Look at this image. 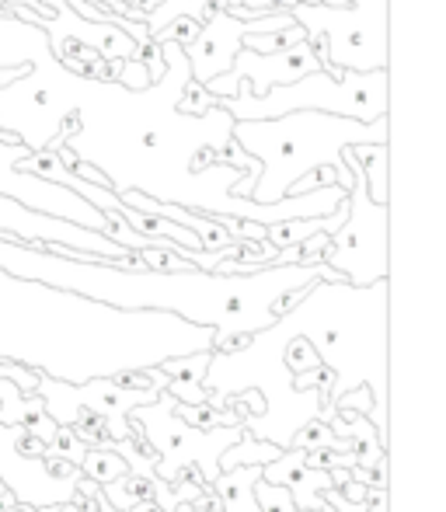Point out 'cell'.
<instances>
[{"label": "cell", "instance_id": "6da1fadb", "mask_svg": "<svg viewBox=\"0 0 446 512\" xmlns=\"http://www.w3.org/2000/svg\"><path fill=\"white\" fill-rule=\"evenodd\" d=\"M391 122H356L325 112H293L269 122H234V143L258 161V182L251 189V203L272 206L293 192V185L314 168H335L342 192L352 189V175L342 164V150L387 143Z\"/></svg>", "mask_w": 446, "mask_h": 512}, {"label": "cell", "instance_id": "7a4b0ae2", "mask_svg": "<svg viewBox=\"0 0 446 512\" xmlns=\"http://www.w3.org/2000/svg\"><path fill=\"white\" fill-rule=\"evenodd\" d=\"M217 108H223L234 122H269L293 112H325L338 119L377 122L387 115V70H370V74L318 70L283 88H272L265 98H251L248 88H241L237 98H217Z\"/></svg>", "mask_w": 446, "mask_h": 512}, {"label": "cell", "instance_id": "3957f363", "mask_svg": "<svg viewBox=\"0 0 446 512\" xmlns=\"http://www.w3.org/2000/svg\"><path fill=\"white\" fill-rule=\"evenodd\" d=\"M342 164L352 175V189L345 192L349 216L328 237V248L321 251V265H328L342 283L366 290V286L387 279V213H391V206L370 203L366 178L352 157V147L342 150Z\"/></svg>", "mask_w": 446, "mask_h": 512}, {"label": "cell", "instance_id": "277c9868", "mask_svg": "<svg viewBox=\"0 0 446 512\" xmlns=\"http://www.w3.org/2000/svg\"><path fill=\"white\" fill-rule=\"evenodd\" d=\"M321 63L318 53H314L311 42H300V46L286 49V53H251V49H241L234 56V67L227 70L217 81L203 84L213 98H237L241 88H248L251 98H265L272 88H283V84H293L307 74H318Z\"/></svg>", "mask_w": 446, "mask_h": 512}, {"label": "cell", "instance_id": "5b68a950", "mask_svg": "<svg viewBox=\"0 0 446 512\" xmlns=\"http://www.w3.org/2000/svg\"><path fill=\"white\" fill-rule=\"evenodd\" d=\"M223 7H227V0H161V4L143 18V25H147V35H157L164 25H171V21H178V18H192V21H199V25H206Z\"/></svg>", "mask_w": 446, "mask_h": 512}, {"label": "cell", "instance_id": "8992f818", "mask_svg": "<svg viewBox=\"0 0 446 512\" xmlns=\"http://www.w3.org/2000/svg\"><path fill=\"white\" fill-rule=\"evenodd\" d=\"M359 171L366 178V196L370 203L387 206V143H366V147H352Z\"/></svg>", "mask_w": 446, "mask_h": 512}, {"label": "cell", "instance_id": "52a82bcc", "mask_svg": "<svg viewBox=\"0 0 446 512\" xmlns=\"http://www.w3.org/2000/svg\"><path fill=\"white\" fill-rule=\"evenodd\" d=\"M283 457V450H279L276 443H251V439H244V443H234L230 450H223L220 457V467L223 471H234L237 464L244 467H265V464H276V460Z\"/></svg>", "mask_w": 446, "mask_h": 512}, {"label": "cell", "instance_id": "ba28073f", "mask_svg": "<svg viewBox=\"0 0 446 512\" xmlns=\"http://www.w3.org/2000/svg\"><path fill=\"white\" fill-rule=\"evenodd\" d=\"M307 42V32L300 25L286 28V32H265V35H244L241 39V49H251V53H262V56H272V53H286V49L300 46Z\"/></svg>", "mask_w": 446, "mask_h": 512}, {"label": "cell", "instance_id": "9c48e42d", "mask_svg": "<svg viewBox=\"0 0 446 512\" xmlns=\"http://www.w3.org/2000/svg\"><path fill=\"white\" fill-rule=\"evenodd\" d=\"M248 474H251V467H234L230 478L217 481V488H220L223 499H227L230 512H258V502H255V495H251V485L244 481Z\"/></svg>", "mask_w": 446, "mask_h": 512}, {"label": "cell", "instance_id": "30bf717a", "mask_svg": "<svg viewBox=\"0 0 446 512\" xmlns=\"http://www.w3.org/2000/svg\"><path fill=\"white\" fill-rule=\"evenodd\" d=\"M213 108H217V98H213L203 84L189 81V84H185V91H182V98H178L175 112L185 115V119H192V115H196V119H203V115H210Z\"/></svg>", "mask_w": 446, "mask_h": 512}, {"label": "cell", "instance_id": "8fae6325", "mask_svg": "<svg viewBox=\"0 0 446 512\" xmlns=\"http://www.w3.org/2000/svg\"><path fill=\"white\" fill-rule=\"evenodd\" d=\"M199 21H192V18H178V21H171V25H164L157 35H150V42H161V46H178V49H189L192 42L199 39Z\"/></svg>", "mask_w": 446, "mask_h": 512}, {"label": "cell", "instance_id": "7c38bea8", "mask_svg": "<svg viewBox=\"0 0 446 512\" xmlns=\"http://www.w3.org/2000/svg\"><path fill=\"white\" fill-rule=\"evenodd\" d=\"M227 7H244V11H262V14L283 11V7H276L272 0H227ZM227 7H223V11H227Z\"/></svg>", "mask_w": 446, "mask_h": 512}, {"label": "cell", "instance_id": "4fadbf2b", "mask_svg": "<svg viewBox=\"0 0 446 512\" xmlns=\"http://www.w3.org/2000/svg\"><path fill=\"white\" fill-rule=\"evenodd\" d=\"M119 4H126V7H133V11H140L143 18H147L150 11H154L157 4H161V0H119Z\"/></svg>", "mask_w": 446, "mask_h": 512}]
</instances>
